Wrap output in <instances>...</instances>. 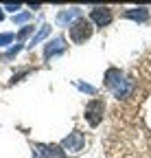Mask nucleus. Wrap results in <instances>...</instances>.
I'll list each match as a JSON object with an SVG mask.
<instances>
[{
	"label": "nucleus",
	"mask_w": 151,
	"mask_h": 158,
	"mask_svg": "<svg viewBox=\"0 0 151 158\" xmlns=\"http://www.w3.org/2000/svg\"><path fill=\"white\" fill-rule=\"evenodd\" d=\"M92 33H94V27H92L90 20L83 18V15H79V18L70 24V40H72L74 44H83V42H88V40L92 37Z\"/></svg>",
	"instance_id": "obj_1"
},
{
	"label": "nucleus",
	"mask_w": 151,
	"mask_h": 158,
	"mask_svg": "<svg viewBox=\"0 0 151 158\" xmlns=\"http://www.w3.org/2000/svg\"><path fill=\"white\" fill-rule=\"evenodd\" d=\"M103 112H105V101L103 99H92V101L85 103V114L83 116L92 127H97L103 121Z\"/></svg>",
	"instance_id": "obj_2"
},
{
	"label": "nucleus",
	"mask_w": 151,
	"mask_h": 158,
	"mask_svg": "<svg viewBox=\"0 0 151 158\" xmlns=\"http://www.w3.org/2000/svg\"><path fill=\"white\" fill-rule=\"evenodd\" d=\"M83 145H85V136H83V132H77V130L70 132L64 141H62V149H66V152H70V154L81 152Z\"/></svg>",
	"instance_id": "obj_3"
},
{
	"label": "nucleus",
	"mask_w": 151,
	"mask_h": 158,
	"mask_svg": "<svg viewBox=\"0 0 151 158\" xmlns=\"http://www.w3.org/2000/svg\"><path fill=\"white\" fill-rule=\"evenodd\" d=\"M112 20H114V15H112L109 7H94L90 11V22L97 24V27H107Z\"/></svg>",
	"instance_id": "obj_4"
},
{
	"label": "nucleus",
	"mask_w": 151,
	"mask_h": 158,
	"mask_svg": "<svg viewBox=\"0 0 151 158\" xmlns=\"http://www.w3.org/2000/svg\"><path fill=\"white\" fill-rule=\"evenodd\" d=\"M35 152V158H64V149L62 145H42V143H37L33 147Z\"/></svg>",
	"instance_id": "obj_5"
},
{
	"label": "nucleus",
	"mask_w": 151,
	"mask_h": 158,
	"mask_svg": "<svg viewBox=\"0 0 151 158\" xmlns=\"http://www.w3.org/2000/svg\"><path fill=\"white\" fill-rule=\"evenodd\" d=\"M64 51H66V40L64 37H55L53 42H48L46 48H44V59H50L53 55H62Z\"/></svg>",
	"instance_id": "obj_6"
},
{
	"label": "nucleus",
	"mask_w": 151,
	"mask_h": 158,
	"mask_svg": "<svg viewBox=\"0 0 151 158\" xmlns=\"http://www.w3.org/2000/svg\"><path fill=\"white\" fill-rule=\"evenodd\" d=\"M125 81V75L118 70V68H107V73H105V86L107 88H118L121 84Z\"/></svg>",
	"instance_id": "obj_7"
},
{
	"label": "nucleus",
	"mask_w": 151,
	"mask_h": 158,
	"mask_svg": "<svg viewBox=\"0 0 151 158\" xmlns=\"http://www.w3.org/2000/svg\"><path fill=\"white\" fill-rule=\"evenodd\" d=\"M127 20H136V22H147L149 20V9L147 7H136V9H129L125 11Z\"/></svg>",
	"instance_id": "obj_8"
},
{
	"label": "nucleus",
	"mask_w": 151,
	"mask_h": 158,
	"mask_svg": "<svg viewBox=\"0 0 151 158\" xmlns=\"http://www.w3.org/2000/svg\"><path fill=\"white\" fill-rule=\"evenodd\" d=\"M79 13H81V9H77V7H74V9H64V11H59V15H57V24L59 27H70L72 22H70V20L74 18V15H77L79 18Z\"/></svg>",
	"instance_id": "obj_9"
},
{
	"label": "nucleus",
	"mask_w": 151,
	"mask_h": 158,
	"mask_svg": "<svg viewBox=\"0 0 151 158\" xmlns=\"http://www.w3.org/2000/svg\"><path fill=\"white\" fill-rule=\"evenodd\" d=\"M48 33H50V27H48V24H44V27H42V31H40V33H37V35H35V37L31 40V46H35L37 42H42V40H44V37H46Z\"/></svg>",
	"instance_id": "obj_10"
},
{
	"label": "nucleus",
	"mask_w": 151,
	"mask_h": 158,
	"mask_svg": "<svg viewBox=\"0 0 151 158\" xmlns=\"http://www.w3.org/2000/svg\"><path fill=\"white\" fill-rule=\"evenodd\" d=\"M13 33H0V46H7L9 42H13Z\"/></svg>",
	"instance_id": "obj_11"
},
{
	"label": "nucleus",
	"mask_w": 151,
	"mask_h": 158,
	"mask_svg": "<svg viewBox=\"0 0 151 158\" xmlns=\"http://www.w3.org/2000/svg\"><path fill=\"white\" fill-rule=\"evenodd\" d=\"M29 18H31V13L24 11V13H20V15H13V22H15V24H20V22H26Z\"/></svg>",
	"instance_id": "obj_12"
},
{
	"label": "nucleus",
	"mask_w": 151,
	"mask_h": 158,
	"mask_svg": "<svg viewBox=\"0 0 151 158\" xmlns=\"http://www.w3.org/2000/svg\"><path fill=\"white\" fill-rule=\"evenodd\" d=\"M29 33H33V27H24V29H22L20 33L15 35V40H20V42H22V40H24V37H26Z\"/></svg>",
	"instance_id": "obj_13"
},
{
	"label": "nucleus",
	"mask_w": 151,
	"mask_h": 158,
	"mask_svg": "<svg viewBox=\"0 0 151 158\" xmlns=\"http://www.w3.org/2000/svg\"><path fill=\"white\" fill-rule=\"evenodd\" d=\"M20 48H22L20 44H15L13 48H9V51H7V55H2V59H11V57H13V55H15L18 51H20Z\"/></svg>",
	"instance_id": "obj_14"
},
{
	"label": "nucleus",
	"mask_w": 151,
	"mask_h": 158,
	"mask_svg": "<svg viewBox=\"0 0 151 158\" xmlns=\"http://www.w3.org/2000/svg\"><path fill=\"white\" fill-rule=\"evenodd\" d=\"M79 88H81V90H85V92H90V94H94V92H97L92 86H85V84H79Z\"/></svg>",
	"instance_id": "obj_15"
},
{
	"label": "nucleus",
	"mask_w": 151,
	"mask_h": 158,
	"mask_svg": "<svg viewBox=\"0 0 151 158\" xmlns=\"http://www.w3.org/2000/svg\"><path fill=\"white\" fill-rule=\"evenodd\" d=\"M5 9H7V11H13V13H15L18 9H20V5H5Z\"/></svg>",
	"instance_id": "obj_16"
},
{
	"label": "nucleus",
	"mask_w": 151,
	"mask_h": 158,
	"mask_svg": "<svg viewBox=\"0 0 151 158\" xmlns=\"http://www.w3.org/2000/svg\"><path fill=\"white\" fill-rule=\"evenodd\" d=\"M0 20H2V11H0Z\"/></svg>",
	"instance_id": "obj_17"
}]
</instances>
